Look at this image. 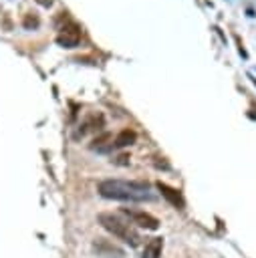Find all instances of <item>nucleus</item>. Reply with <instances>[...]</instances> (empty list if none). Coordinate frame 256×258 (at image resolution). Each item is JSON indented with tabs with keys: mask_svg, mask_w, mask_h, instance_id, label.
<instances>
[{
	"mask_svg": "<svg viewBox=\"0 0 256 258\" xmlns=\"http://www.w3.org/2000/svg\"><path fill=\"white\" fill-rule=\"evenodd\" d=\"M24 24H26V26H30V24H32V26H36V24H38V20H36V18H30V16H28V18L24 20Z\"/></svg>",
	"mask_w": 256,
	"mask_h": 258,
	"instance_id": "nucleus-10",
	"label": "nucleus"
},
{
	"mask_svg": "<svg viewBox=\"0 0 256 258\" xmlns=\"http://www.w3.org/2000/svg\"><path fill=\"white\" fill-rule=\"evenodd\" d=\"M157 189L161 191V196L171 204V206H175V208H183V198H181V194L177 191V189H173V187H169V185H165V183H157Z\"/></svg>",
	"mask_w": 256,
	"mask_h": 258,
	"instance_id": "nucleus-5",
	"label": "nucleus"
},
{
	"mask_svg": "<svg viewBox=\"0 0 256 258\" xmlns=\"http://www.w3.org/2000/svg\"><path fill=\"white\" fill-rule=\"evenodd\" d=\"M81 36H83L81 28H79L75 22H67V24L60 28V32H58L56 40H58V44L69 46V48H71V46H77V44H79Z\"/></svg>",
	"mask_w": 256,
	"mask_h": 258,
	"instance_id": "nucleus-3",
	"label": "nucleus"
},
{
	"mask_svg": "<svg viewBox=\"0 0 256 258\" xmlns=\"http://www.w3.org/2000/svg\"><path fill=\"white\" fill-rule=\"evenodd\" d=\"M123 214H127L131 218L133 226L145 228V230H157L159 228V220L147 212H135V210H123Z\"/></svg>",
	"mask_w": 256,
	"mask_h": 258,
	"instance_id": "nucleus-4",
	"label": "nucleus"
},
{
	"mask_svg": "<svg viewBox=\"0 0 256 258\" xmlns=\"http://www.w3.org/2000/svg\"><path fill=\"white\" fill-rule=\"evenodd\" d=\"M161 248H163V240L161 238H151L145 244L141 258H159L161 256Z\"/></svg>",
	"mask_w": 256,
	"mask_h": 258,
	"instance_id": "nucleus-6",
	"label": "nucleus"
},
{
	"mask_svg": "<svg viewBox=\"0 0 256 258\" xmlns=\"http://www.w3.org/2000/svg\"><path fill=\"white\" fill-rule=\"evenodd\" d=\"M117 163H123V165H125V163H129V155H121Z\"/></svg>",
	"mask_w": 256,
	"mask_h": 258,
	"instance_id": "nucleus-12",
	"label": "nucleus"
},
{
	"mask_svg": "<svg viewBox=\"0 0 256 258\" xmlns=\"http://www.w3.org/2000/svg\"><path fill=\"white\" fill-rule=\"evenodd\" d=\"M99 224H101L107 232H111L113 236H117L119 240H123V242L129 244V246H139V242H141V236H139V232L135 230V226L129 224V222H125V220H121V218L115 216V214H109V212L99 214Z\"/></svg>",
	"mask_w": 256,
	"mask_h": 258,
	"instance_id": "nucleus-2",
	"label": "nucleus"
},
{
	"mask_svg": "<svg viewBox=\"0 0 256 258\" xmlns=\"http://www.w3.org/2000/svg\"><path fill=\"white\" fill-rule=\"evenodd\" d=\"M99 194L109 200H123V202H145L153 200L145 183L139 181H123V179H105L99 183Z\"/></svg>",
	"mask_w": 256,
	"mask_h": 258,
	"instance_id": "nucleus-1",
	"label": "nucleus"
},
{
	"mask_svg": "<svg viewBox=\"0 0 256 258\" xmlns=\"http://www.w3.org/2000/svg\"><path fill=\"white\" fill-rule=\"evenodd\" d=\"M137 139V133L133 129H123L115 139H113V147H125V145H131L135 143Z\"/></svg>",
	"mask_w": 256,
	"mask_h": 258,
	"instance_id": "nucleus-7",
	"label": "nucleus"
},
{
	"mask_svg": "<svg viewBox=\"0 0 256 258\" xmlns=\"http://www.w3.org/2000/svg\"><path fill=\"white\" fill-rule=\"evenodd\" d=\"M101 125H103V117H101V115H95V117H91L89 121L83 123L81 135H85L87 131H93V129H101Z\"/></svg>",
	"mask_w": 256,
	"mask_h": 258,
	"instance_id": "nucleus-9",
	"label": "nucleus"
},
{
	"mask_svg": "<svg viewBox=\"0 0 256 258\" xmlns=\"http://www.w3.org/2000/svg\"><path fill=\"white\" fill-rule=\"evenodd\" d=\"M34 2H36V4H40V6H46V8H48V6H50L54 0H34Z\"/></svg>",
	"mask_w": 256,
	"mask_h": 258,
	"instance_id": "nucleus-11",
	"label": "nucleus"
},
{
	"mask_svg": "<svg viewBox=\"0 0 256 258\" xmlns=\"http://www.w3.org/2000/svg\"><path fill=\"white\" fill-rule=\"evenodd\" d=\"M91 149H97V151H109V149H113V137H111L109 133L97 137V139L93 141Z\"/></svg>",
	"mask_w": 256,
	"mask_h": 258,
	"instance_id": "nucleus-8",
	"label": "nucleus"
}]
</instances>
